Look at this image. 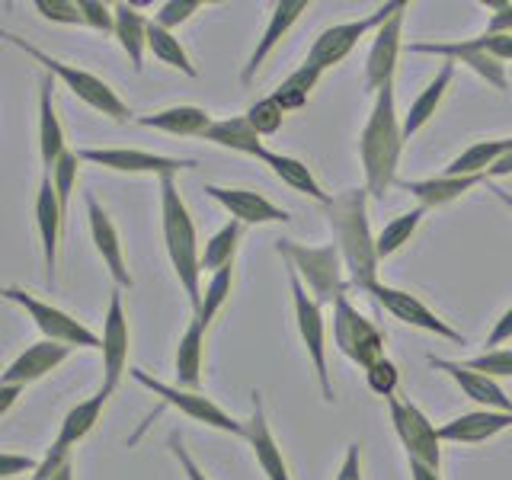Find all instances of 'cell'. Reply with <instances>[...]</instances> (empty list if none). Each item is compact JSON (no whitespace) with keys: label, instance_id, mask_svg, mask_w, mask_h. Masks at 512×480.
Wrapping results in <instances>:
<instances>
[{"label":"cell","instance_id":"cell-1","mask_svg":"<svg viewBox=\"0 0 512 480\" xmlns=\"http://www.w3.org/2000/svg\"><path fill=\"white\" fill-rule=\"evenodd\" d=\"M368 189H343L327 205V224L333 231V244L340 247L349 285L356 292H372L378 285V247L372 224H368Z\"/></svg>","mask_w":512,"mask_h":480},{"label":"cell","instance_id":"cell-2","mask_svg":"<svg viewBox=\"0 0 512 480\" xmlns=\"http://www.w3.org/2000/svg\"><path fill=\"white\" fill-rule=\"evenodd\" d=\"M400 151H404V122L397 116L394 87H384L375 96L372 112H368V122L359 138L365 189L372 199H384V192L394 186Z\"/></svg>","mask_w":512,"mask_h":480},{"label":"cell","instance_id":"cell-3","mask_svg":"<svg viewBox=\"0 0 512 480\" xmlns=\"http://www.w3.org/2000/svg\"><path fill=\"white\" fill-rule=\"evenodd\" d=\"M160 224H164V247L170 256V266L180 279L183 292L192 304V311L202 308V247L196 237V224H192L189 208L176 189L173 176H160Z\"/></svg>","mask_w":512,"mask_h":480},{"label":"cell","instance_id":"cell-4","mask_svg":"<svg viewBox=\"0 0 512 480\" xmlns=\"http://www.w3.org/2000/svg\"><path fill=\"white\" fill-rule=\"evenodd\" d=\"M276 253L288 263V269L298 272V279L314 295L317 304H336L346 295L349 276H346L343 253L336 244L308 247V244H298V240L279 237Z\"/></svg>","mask_w":512,"mask_h":480},{"label":"cell","instance_id":"cell-5","mask_svg":"<svg viewBox=\"0 0 512 480\" xmlns=\"http://www.w3.org/2000/svg\"><path fill=\"white\" fill-rule=\"evenodd\" d=\"M13 48H20V52H26L32 61H39L42 68H45V74H52V77H58L64 87H68L80 103H87L90 109H96L100 116H106V119H112V122H119V125H125L128 119H132V109L125 106V100L122 96L112 90L103 77H96V74H90V71H84V68H77V64H68V61H61V58H52L48 52H42V48H36L32 42H26V39H20V36H4Z\"/></svg>","mask_w":512,"mask_h":480},{"label":"cell","instance_id":"cell-6","mask_svg":"<svg viewBox=\"0 0 512 480\" xmlns=\"http://www.w3.org/2000/svg\"><path fill=\"white\" fill-rule=\"evenodd\" d=\"M407 7H410L407 0H391V4H381L375 13L362 16V20L327 26V29L314 39V45L308 48V58H304V64H311V68H317V71H330V68H336V64L349 58V52L368 36V32H378L384 23H391L394 16H397L400 10H407Z\"/></svg>","mask_w":512,"mask_h":480},{"label":"cell","instance_id":"cell-7","mask_svg":"<svg viewBox=\"0 0 512 480\" xmlns=\"http://www.w3.org/2000/svg\"><path fill=\"white\" fill-rule=\"evenodd\" d=\"M132 375L141 388H148L154 397L164 400L167 407L173 410H180L183 416H189L192 423H205V426H212L218 432H228V436H240V439H247V423H240L234 420V416L228 410H221L212 397H205L199 391H186V388H176V384H167V381H160V378H151L144 368H132Z\"/></svg>","mask_w":512,"mask_h":480},{"label":"cell","instance_id":"cell-8","mask_svg":"<svg viewBox=\"0 0 512 480\" xmlns=\"http://www.w3.org/2000/svg\"><path fill=\"white\" fill-rule=\"evenodd\" d=\"M288 285H292V304H295V324H298V336L304 349H308V359L314 365V375L320 384V394H324L327 404H333V381H330V365H327V324L324 314H320V304L314 301V295L304 288V282L298 279V272L288 269Z\"/></svg>","mask_w":512,"mask_h":480},{"label":"cell","instance_id":"cell-9","mask_svg":"<svg viewBox=\"0 0 512 480\" xmlns=\"http://www.w3.org/2000/svg\"><path fill=\"white\" fill-rule=\"evenodd\" d=\"M4 298L20 304V308L32 317V324L42 330L45 340L52 343H64V346H77V349H103V336H96L90 327L80 324L77 317H71L68 311L55 308V304L39 301L36 295H29L26 288L20 285H7L4 288Z\"/></svg>","mask_w":512,"mask_h":480},{"label":"cell","instance_id":"cell-10","mask_svg":"<svg viewBox=\"0 0 512 480\" xmlns=\"http://www.w3.org/2000/svg\"><path fill=\"white\" fill-rule=\"evenodd\" d=\"M333 340L336 349L362 372L384 359V333L365 314H359V308L346 295L333 304Z\"/></svg>","mask_w":512,"mask_h":480},{"label":"cell","instance_id":"cell-11","mask_svg":"<svg viewBox=\"0 0 512 480\" xmlns=\"http://www.w3.org/2000/svg\"><path fill=\"white\" fill-rule=\"evenodd\" d=\"M388 413L400 445L407 448V458L423 461L429 468H442V439L439 429L429 423V416L413 400H400V397L388 400Z\"/></svg>","mask_w":512,"mask_h":480},{"label":"cell","instance_id":"cell-12","mask_svg":"<svg viewBox=\"0 0 512 480\" xmlns=\"http://www.w3.org/2000/svg\"><path fill=\"white\" fill-rule=\"evenodd\" d=\"M128 349H132V333H128V314L122 304V288H112L109 308L103 317V384L100 394L109 400L128 372Z\"/></svg>","mask_w":512,"mask_h":480},{"label":"cell","instance_id":"cell-13","mask_svg":"<svg viewBox=\"0 0 512 480\" xmlns=\"http://www.w3.org/2000/svg\"><path fill=\"white\" fill-rule=\"evenodd\" d=\"M80 160L96 167H106L112 173H151V176H176L180 170L199 167L192 157H167V154H151L138 148H80Z\"/></svg>","mask_w":512,"mask_h":480},{"label":"cell","instance_id":"cell-14","mask_svg":"<svg viewBox=\"0 0 512 480\" xmlns=\"http://www.w3.org/2000/svg\"><path fill=\"white\" fill-rule=\"evenodd\" d=\"M413 55H436V58H445L452 64H464V68H471L480 80H487V84L496 90V93H506L509 90V80H506V64L496 61L484 45L477 39H458V42H413L410 45Z\"/></svg>","mask_w":512,"mask_h":480},{"label":"cell","instance_id":"cell-15","mask_svg":"<svg viewBox=\"0 0 512 480\" xmlns=\"http://www.w3.org/2000/svg\"><path fill=\"white\" fill-rule=\"evenodd\" d=\"M368 295H372L394 320H400V324L416 327V330H426V333H436V336H442V340H448V343L464 346V336L452 324H448V320H442L436 311H429L420 298L404 292V288H391V285L378 282Z\"/></svg>","mask_w":512,"mask_h":480},{"label":"cell","instance_id":"cell-16","mask_svg":"<svg viewBox=\"0 0 512 480\" xmlns=\"http://www.w3.org/2000/svg\"><path fill=\"white\" fill-rule=\"evenodd\" d=\"M407 10H400L391 23H384L375 32L372 48H368V58H365V77H362L365 93L378 96L384 87H394L397 58H400V48H404V16H407Z\"/></svg>","mask_w":512,"mask_h":480},{"label":"cell","instance_id":"cell-17","mask_svg":"<svg viewBox=\"0 0 512 480\" xmlns=\"http://www.w3.org/2000/svg\"><path fill=\"white\" fill-rule=\"evenodd\" d=\"M84 205H87V221H90V237H93V247L100 253V260L109 272V279L116 282V288H132L135 279L132 272H128V263H125V250H122V240H119V231L116 224H112L109 212L96 202L93 192L84 196Z\"/></svg>","mask_w":512,"mask_h":480},{"label":"cell","instance_id":"cell-18","mask_svg":"<svg viewBox=\"0 0 512 480\" xmlns=\"http://www.w3.org/2000/svg\"><path fill=\"white\" fill-rule=\"evenodd\" d=\"M205 192L240 224H288L292 221V215H288L285 208H279L276 202H269L263 192L215 186V183H205Z\"/></svg>","mask_w":512,"mask_h":480},{"label":"cell","instance_id":"cell-19","mask_svg":"<svg viewBox=\"0 0 512 480\" xmlns=\"http://www.w3.org/2000/svg\"><path fill=\"white\" fill-rule=\"evenodd\" d=\"M36 228L42 237V256H45V276L55 285V269H58V247H61V228H64V212L58 202V192L52 186V176L42 173L39 192H36Z\"/></svg>","mask_w":512,"mask_h":480},{"label":"cell","instance_id":"cell-20","mask_svg":"<svg viewBox=\"0 0 512 480\" xmlns=\"http://www.w3.org/2000/svg\"><path fill=\"white\" fill-rule=\"evenodd\" d=\"M250 397H253V410H250V420H247V442L253 448L256 464L263 468L266 480H292V474H288V461H285L282 448L269 429L266 410H263V394L253 391Z\"/></svg>","mask_w":512,"mask_h":480},{"label":"cell","instance_id":"cell-21","mask_svg":"<svg viewBox=\"0 0 512 480\" xmlns=\"http://www.w3.org/2000/svg\"><path fill=\"white\" fill-rule=\"evenodd\" d=\"M304 10H308V0H276V4H272V16L263 29V36H260V42H256L250 61L244 64V71H240V84H250V80L256 77V71L263 68V61L276 52V45L288 36V29L301 20Z\"/></svg>","mask_w":512,"mask_h":480},{"label":"cell","instance_id":"cell-22","mask_svg":"<svg viewBox=\"0 0 512 480\" xmlns=\"http://www.w3.org/2000/svg\"><path fill=\"white\" fill-rule=\"evenodd\" d=\"M68 356H71V346L52 343V340H39V343H32L29 349H23L20 356L7 365V372H4V378H0V384H20V388H26V384L42 381L45 375H52L58 365L68 362Z\"/></svg>","mask_w":512,"mask_h":480},{"label":"cell","instance_id":"cell-23","mask_svg":"<svg viewBox=\"0 0 512 480\" xmlns=\"http://www.w3.org/2000/svg\"><path fill=\"white\" fill-rule=\"evenodd\" d=\"M429 365L439 368V372H445L448 378H452L461 394L474 400V404H480L484 410H503V413H512V400L506 397V391L500 388V381H493L487 375L480 372H471V368H464L461 362H452V359H436L429 356Z\"/></svg>","mask_w":512,"mask_h":480},{"label":"cell","instance_id":"cell-24","mask_svg":"<svg viewBox=\"0 0 512 480\" xmlns=\"http://www.w3.org/2000/svg\"><path fill=\"white\" fill-rule=\"evenodd\" d=\"M506 429H512V413L471 410V413H461L455 420H448L445 426H439V439L458 442V445H480V442L496 439Z\"/></svg>","mask_w":512,"mask_h":480},{"label":"cell","instance_id":"cell-25","mask_svg":"<svg viewBox=\"0 0 512 480\" xmlns=\"http://www.w3.org/2000/svg\"><path fill=\"white\" fill-rule=\"evenodd\" d=\"M68 151V141H64V128L58 122L55 100H52V74L39 77V154H42V167L45 173H52L58 164V157Z\"/></svg>","mask_w":512,"mask_h":480},{"label":"cell","instance_id":"cell-26","mask_svg":"<svg viewBox=\"0 0 512 480\" xmlns=\"http://www.w3.org/2000/svg\"><path fill=\"white\" fill-rule=\"evenodd\" d=\"M212 116L202 106H167L154 112V116H141L138 125L154 128V132H164L173 138H205V132L212 128Z\"/></svg>","mask_w":512,"mask_h":480},{"label":"cell","instance_id":"cell-27","mask_svg":"<svg viewBox=\"0 0 512 480\" xmlns=\"http://www.w3.org/2000/svg\"><path fill=\"white\" fill-rule=\"evenodd\" d=\"M202 352H205V327L196 320L186 324L180 343H176V356H173V375H176V388L186 391H199L202 384Z\"/></svg>","mask_w":512,"mask_h":480},{"label":"cell","instance_id":"cell-28","mask_svg":"<svg viewBox=\"0 0 512 480\" xmlns=\"http://www.w3.org/2000/svg\"><path fill=\"white\" fill-rule=\"evenodd\" d=\"M487 183V176H429V180H407L400 183L410 196L420 199V205L426 208H442V205H452L455 199H461L464 192H471L474 186Z\"/></svg>","mask_w":512,"mask_h":480},{"label":"cell","instance_id":"cell-29","mask_svg":"<svg viewBox=\"0 0 512 480\" xmlns=\"http://www.w3.org/2000/svg\"><path fill=\"white\" fill-rule=\"evenodd\" d=\"M452 80H455V64L445 61L442 68H439V74L432 77L429 84L420 90V96H416V100L410 103L407 116H404V141H410L432 116H436V109L445 100V93H448V87H452Z\"/></svg>","mask_w":512,"mask_h":480},{"label":"cell","instance_id":"cell-30","mask_svg":"<svg viewBox=\"0 0 512 480\" xmlns=\"http://www.w3.org/2000/svg\"><path fill=\"white\" fill-rule=\"evenodd\" d=\"M103 407H106V397L100 391H96L93 397H87V400H80L77 407H71L68 413H64L52 448H58V452H71V448H77V442H84L93 432V426L100 423Z\"/></svg>","mask_w":512,"mask_h":480},{"label":"cell","instance_id":"cell-31","mask_svg":"<svg viewBox=\"0 0 512 480\" xmlns=\"http://www.w3.org/2000/svg\"><path fill=\"white\" fill-rule=\"evenodd\" d=\"M202 141H212L215 148H228V151L247 154V157H256V160H263V157H266L263 138L253 132V125L247 122V116L215 119Z\"/></svg>","mask_w":512,"mask_h":480},{"label":"cell","instance_id":"cell-32","mask_svg":"<svg viewBox=\"0 0 512 480\" xmlns=\"http://www.w3.org/2000/svg\"><path fill=\"white\" fill-rule=\"evenodd\" d=\"M509 151H512V138L474 141L468 151H461L452 164L445 167V173L448 176H487ZM487 180H490V176H487Z\"/></svg>","mask_w":512,"mask_h":480},{"label":"cell","instance_id":"cell-33","mask_svg":"<svg viewBox=\"0 0 512 480\" xmlns=\"http://www.w3.org/2000/svg\"><path fill=\"white\" fill-rule=\"evenodd\" d=\"M148 26H151V20H144L135 4H116V39L122 45V52L128 55V61H132L135 74H141V68H144Z\"/></svg>","mask_w":512,"mask_h":480},{"label":"cell","instance_id":"cell-34","mask_svg":"<svg viewBox=\"0 0 512 480\" xmlns=\"http://www.w3.org/2000/svg\"><path fill=\"white\" fill-rule=\"evenodd\" d=\"M263 164H266L272 173H276L285 186H292L295 192H304V196H311V199H314V202H320V205H330V196H327L324 189H320L317 176L311 173V167H308V164H301L298 157L266 151Z\"/></svg>","mask_w":512,"mask_h":480},{"label":"cell","instance_id":"cell-35","mask_svg":"<svg viewBox=\"0 0 512 480\" xmlns=\"http://www.w3.org/2000/svg\"><path fill=\"white\" fill-rule=\"evenodd\" d=\"M148 52H151L160 64H167V68H173V71H180V74H186V77H199L196 64H192V58H189V52L183 48V42L176 39V32H170V29H164V26H157L154 20H151V26H148Z\"/></svg>","mask_w":512,"mask_h":480},{"label":"cell","instance_id":"cell-36","mask_svg":"<svg viewBox=\"0 0 512 480\" xmlns=\"http://www.w3.org/2000/svg\"><path fill=\"white\" fill-rule=\"evenodd\" d=\"M240 231H244V224L228 221L221 231H215L212 237H208V244L202 247V272H212L215 276V272H221L224 266H234Z\"/></svg>","mask_w":512,"mask_h":480},{"label":"cell","instance_id":"cell-37","mask_svg":"<svg viewBox=\"0 0 512 480\" xmlns=\"http://www.w3.org/2000/svg\"><path fill=\"white\" fill-rule=\"evenodd\" d=\"M320 77H324V71L311 68V64H301L298 71H292L276 90H272V100H276L285 112L301 109L304 103H308V96L314 93V87L320 84Z\"/></svg>","mask_w":512,"mask_h":480},{"label":"cell","instance_id":"cell-38","mask_svg":"<svg viewBox=\"0 0 512 480\" xmlns=\"http://www.w3.org/2000/svg\"><path fill=\"white\" fill-rule=\"evenodd\" d=\"M423 215H426V208H423V205H416V208H410V212L397 215L394 221L384 224L381 234H378V240H375L378 260H388V256H394L404 244H410V237L416 234V228H420Z\"/></svg>","mask_w":512,"mask_h":480},{"label":"cell","instance_id":"cell-39","mask_svg":"<svg viewBox=\"0 0 512 480\" xmlns=\"http://www.w3.org/2000/svg\"><path fill=\"white\" fill-rule=\"evenodd\" d=\"M231 285H234V266H224L221 272H215L212 279L205 285V295H202V308L196 311V320L208 330L212 327V320L221 314V308L228 304L231 298Z\"/></svg>","mask_w":512,"mask_h":480},{"label":"cell","instance_id":"cell-40","mask_svg":"<svg viewBox=\"0 0 512 480\" xmlns=\"http://www.w3.org/2000/svg\"><path fill=\"white\" fill-rule=\"evenodd\" d=\"M77 167H80V154L77 151H64L58 157V164L52 167V186L58 192V202H61V212L68 218V205H71V196H74V186H77Z\"/></svg>","mask_w":512,"mask_h":480},{"label":"cell","instance_id":"cell-41","mask_svg":"<svg viewBox=\"0 0 512 480\" xmlns=\"http://www.w3.org/2000/svg\"><path fill=\"white\" fill-rule=\"evenodd\" d=\"M247 122L253 125V132L266 138V135H276L282 122H285V109L272 100V96H263V100H256L250 109H247Z\"/></svg>","mask_w":512,"mask_h":480},{"label":"cell","instance_id":"cell-42","mask_svg":"<svg viewBox=\"0 0 512 480\" xmlns=\"http://www.w3.org/2000/svg\"><path fill=\"white\" fill-rule=\"evenodd\" d=\"M464 368H471V372H480L493 381L500 378H512V349H487L484 356H474L468 362H461Z\"/></svg>","mask_w":512,"mask_h":480},{"label":"cell","instance_id":"cell-43","mask_svg":"<svg viewBox=\"0 0 512 480\" xmlns=\"http://www.w3.org/2000/svg\"><path fill=\"white\" fill-rule=\"evenodd\" d=\"M202 7H205L202 0H167V4H160V10L154 13V23L173 32V29H180L183 23H189Z\"/></svg>","mask_w":512,"mask_h":480},{"label":"cell","instance_id":"cell-44","mask_svg":"<svg viewBox=\"0 0 512 480\" xmlns=\"http://www.w3.org/2000/svg\"><path fill=\"white\" fill-rule=\"evenodd\" d=\"M365 381H368V388H372L378 397L391 400V397L397 394L400 372H397V365H394L391 359H381V362H375L372 368H365Z\"/></svg>","mask_w":512,"mask_h":480},{"label":"cell","instance_id":"cell-45","mask_svg":"<svg viewBox=\"0 0 512 480\" xmlns=\"http://www.w3.org/2000/svg\"><path fill=\"white\" fill-rule=\"evenodd\" d=\"M32 480H74V458L71 452H58V448H48L45 458L39 461Z\"/></svg>","mask_w":512,"mask_h":480},{"label":"cell","instance_id":"cell-46","mask_svg":"<svg viewBox=\"0 0 512 480\" xmlns=\"http://www.w3.org/2000/svg\"><path fill=\"white\" fill-rule=\"evenodd\" d=\"M39 10V16L52 23H64V26H84V13H80L77 0H36L32 4Z\"/></svg>","mask_w":512,"mask_h":480},{"label":"cell","instance_id":"cell-47","mask_svg":"<svg viewBox=\"0 0 512 480\" xmlns=\"http://www.w3.org/2000/svg\"><path fill=\"white\" fill-rule=\"evenodd\" d=\"M80 13H84V26H90L93 32H112L116 36V7L100 4V0H77Z\"/></svg>","mask_w":512,"mask_h":480},{"label":"cell","instance_id":"cell-48","mask_svg":"<svg viewBox=\"0 0 512 480\" xmlns=\"http://www.w3.org/2000/svg\"><path fill=\"white\" fill-rule=\"evenodd\" d=\"M167 445H170L173 458L180 461V468H183L186 480H208V477H205V471L199 468L196 461H192V455H189V448H186V442H183V436H180V432H170Z\"/></svg>","mask_w":512,"mask_h":480},{"label":"cell","instance_id":"cell-49","mask_svg":"<svg viewBox=\"0 0 512 480\" xmlns=\"http://www.w3.org/2000/svg\"><path fill=\"white\" fill-rule=\"evenodd\" d=\"M477 42L487 48V52L496 58V61H512V32H484V36H477Z\"/></svg>","mask_w":512,"mask_h":480},{"label":"cell","instance_id":"cell-50","mask_svg":"<svg viewBox=\"0 0 512 480\" xmlns=\"http://www.w3.org/2000/svg\"><path fill=\"white\" fill-rule=\"evenodd\" d=\"M36 468H39V461L29 455H13V452L0 455V477L4 480H10L16 474H36Z\"/></svg>","mask_w":512,"mask_h":480},{"label":"cell","instance_id":"cell-51","mask_svg":"<svg viewBox=\"0 0 512 480\" xmlns=\"http://www.w3.org/2000/svg\"><path fill=\"white\" fill-rule=\"evenodd\" d=\"M509 340H512V308H506L500 314V320L493 324V330L487 336V346L490 349H503V343H509Z\"/></svg>","mask_w":512,"mask_h":480},{"label":"cell","instance_id":"cell-52","mask_svg":"<svg viewBox=\"0 0 512 480\" xmlns=\"http://www.w3.org/2000/svg\"><path fill=\"white\" fill-rule=\"evenodd\" d=\"M336 480H362V452L359 445H349L346 448V458L336 471Z\"/></svg>","mask_w":512,"mask_h":480},{"label":"cell","instance_id":"cell-53","mask_svg":"<svg viewBox=\"0 0 512 480\" xmlns=\"http://www.w3.org/2000/svg\"><path fill=\"white\" fill-rule=\"evenodd\" d=\"M487 32H512V0H506V7L490 16Z\"/></svg>","mask_w":512,"mask_h":480},{"label":"cell","instance_id":"cell-54","mask_svg":"<svg viewBox=\"0 0 512 480\" xmlns=\"http://www.w3.org/2000/svg\"><path fill=\"white\" fill-rule=\"evenodd\" d=\"M26 388H20V384H0V416H7L13 410V404L20 400Z\"/></svg>","mask_w":512,"mask_h":480},{"label":"cell","instance_id":"cell-55","mask_svg":"<svg viewBox=\"0 0 512 480\" xmlns=\"http://www.w3.org/2000/svg\"><path fill=\"white\" fill-rule=\"evenodd\" d=\"M410 480H442L439 468H429L423 461H410Z\"/></svg>","mask_w":512,"mask_h":480},{"label":"cell","instance_id":"cell-56","mask_svg":"<svg viewBox=\"0 0 512 480\" xmlns=\"http://www.w3.org/2000/svg\"><path fill=\"white\" fill-rule=\"evenodd\" d=\"M487 176H490V180H493V176H512V151H509V154H506V157L500 160V164H496Z\"/></svg>","mask_w":512,"mask_h":480},{"label":"cell","instance_id":"cell-57","mask_svg":"<svg viewBox=\"0 0 512 480\" xmlns=\"http://www.w3.org/2000/svg\"><path fill=\"white\" fill-rule=\"evenodd\" d=\"M493 192H496V199H500V202L509 208V212H512V196H509V192H506L503 186H493Z\"/></svg>","mask_w":512,"mask_h":480}]
</instances>
